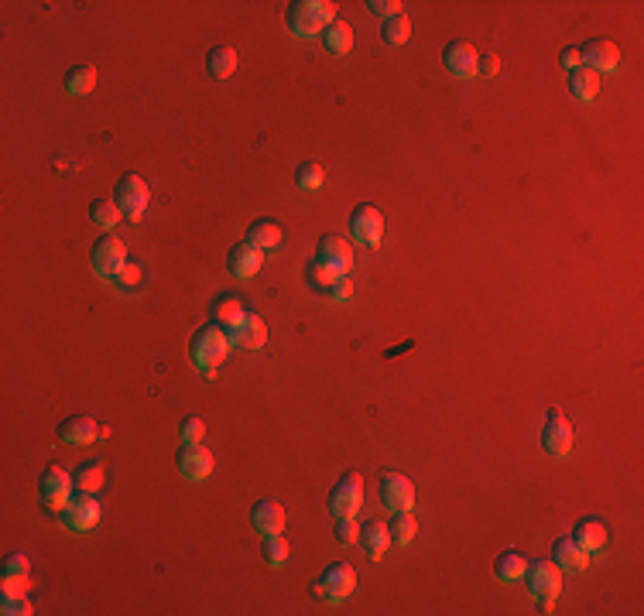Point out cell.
<instances>
[{"instance_id": "6da1fadb", "label": "cell", "mask_w": 644, "mask_h": 616, "mask_svg": "<svg viewBox=\"0 0 644 616\" xmlns=\"http://www.w3.org/2000/svg\"><path fill=\"white\" fill-rule=\"evenodd\" d=\"M230 336H227V329L210 322V326H202L199 332L193 336V364L199 366V373L202 377H216L219 373V366L227 364V353H230Z\"/></svg>"}, {"instance_id": "7a4b0ae2", "label": "cell", "mask_w": 644, "mask_h": 616, "mask_svg": "<svg viewBox=\"0 0 644 616\" xmlns=\"http://www.w3.org/2000/svg\"><path fill=\"white\" fill-rule=\"evenodd\" d=\"M336 21L332 0H292L288 4V28L295 38H322V31Z\"/></svg>"}, {"instance_id": "3957f363", "label": "cell", "mask_w": 644, "mask_h": 616, "mask_svg": "<svg viewBox=\"0 0 644 616\" xmlns=\"http://www.w3.org/2000/svg\"><path fill=\"white\" fill-rule=\"evenodd\" d=\"M525 582H528V593L538 599V610H542V613H552V599L559 596V589H562V569L552 559L528 561Z\"/></svg>"}, {"instance_id": "277c9868", "label": "cell", "mask_w": 644, "mask_h": 616, "mask_svg": "<svg viewBox=\"0 0 644 616\" xmlns=\"http://www.w3.org/2000/svg\"><path fill=\"white\" fill-rule=\"evenodd\" d=\"M99 518H103V503L97 500V493H86V490H76L73 500L59 510V520L65 524V531H79V535L93 531Z\"/></svg>"}, {"instance_id": "5b68a950", "label": "cell", "mask_w": 644, "mask_h": 616, "mask_svg": "<svg viewBox=\"0 0 644 616\" xmlns=\"http://www.w3.org/2000/svg\"><path fill=\"white\" fill-rule=\"evenodd\" d=\"M39 493H41L45 510H48V514H59L62 507L73 500V493H76V480H73V473H69L65 466H48V469L41 473Z\"/></svg>"}, {"instance_id": "8992f818", "label": "cell", "mask_w": 644, "mask_h": 616, "mask_svg": "<svg viewBox=\"0 0 644 616\" xmlns=\"http://www.w3.org/2000/svg\"><path fill=\"white\" fill-rule=\"evenodd\" d=\"M356 589V569L347 561H332L330 569L313 582L315 599H330V603H343Z\"/></svg>"}, {"instance_id": "52a82bcc", "label": "cell", "mask_w": 644, "mask_h": 616, "mask_svg": "<svg viewBox=\"0 0 644 616\" xmlns=\"http://www.w3.org/2000/svg\"><path fill=\"white\" fill-rule=\"evenodd\" d=\"M360 503H364V476L343 473L330 490V514L332 518H356Z\"/></svg>"}, {"instance_id": "ba28073f", "label": "cell", "mask_w": 644, "mask_h": 616, "mask_svg": "<svg viewBox=\"0 0 644 616\" xmlns=\"http://www.w3.org/2000/svg\"><path fill=\"white\" fill-rule=\"evenodd\" d=\"M148 199H151V192H148V182H144L141 175L127 172L117 182L114 202H117L120 212H124L131 223H141V219H144V212H148Z\"/></svg>"}, {"instance_id": "9c48e42d", "label": "cell", "mask_w": 644, "mask_h": 616, "mask_svg": "<svg viewBox=\"0 0 644 616\" xmlns=\"http://www.w3.org/2000/svg\"><path fill=\"white\" fill-rule=\"evenodd\" d=\"M350 236L360 247H381V240H384V212L371 206V202L356 206L350 216Z\"/></svg>"}, {"instance_id": "30bf717a", "label": "cell", "mask_w": 644, "mask_h": 616, "mask_svg": "<svg viewBox=\"0 0 644 616\" xmlns=\"http://www.w3.org/2000/svg\"><path fill=\"white\" fill-rule=\"evenodd\" d=\"M572 439H576V435H572V422H569L559 407H552L548 418L542 422V449H545L548 456L562 459V456L572 452Z\"/></svg>"}, {"instance_id": "8fae6325", "label": "cell", "mask_w": 644, "mask_h": 616, "mask_svg": "<svg viewBox=\"0 0 644 616\" xmlns=\"http://www.w3.org/2000/svg\"><path fill=\"white\" fill-rule=\"evenodd\" d=\"M90 261H93V270H97L99 278H114V274L127 264V247H124L120 236L103 233L97 244H93V251H90Z\"/></svg>"}, {"instance_id": "7c38bea8", "label": "cell", "mask_w": 644, "mask_h": 616, "mask_svg": "<svg viewBox=\"0 0 644 616\" xmlns=\"http://www.w3.org/2000/svg\"><path fill=\"white\" fill-rule=\"evenodd\" d=\"M176 466L189 483H202L213 473L216 462H213V452L202 442H182V449H178V456H176Z\"/></svg>"}, {"instance_id": "4fadbf2b", "label": "cell", "mask_w": 644, "mask_h": 616, "mask_svg": "<svg viewBox=\"0 0 644 616\" xmlns=\"http://www.w3.org/2000/svg\"><path fill=\"white\" fill-rule=\"evenodd\" d=\"M227 336H230L234 349H261L268 346V322L257 312H247L240 322L227 326Z\"/></svg>"}, {"instance_id": "5bb4252c", "label": "cell", "mask_w": 644, "mask_h": 616, "mask_svg": "<svg viewBox=\"0 0 644 616\" xmlns=\"http://www.w3.org/2000/svg\"><path fill=\"white\" fill-rule=\"evenodd\" d=\"M315 261L330 264V268L339 270V274H350L353 270L350 240H347V236H339V233H326V236L319 240V247H315Z\"/></svg>"}, {"instance_id": "9a60e30c", "label": "cell", "mask_w": 644, "mask_h": 616, "mask_svg": "<svg viewBox=\"0 0 644 616\" xmlns=\"http://www.w3.org/2000/svg\"><path fill=\"white\" fill-rule=\"evenodd\" d=\"M381 503L388 510H411L415 503V483L405 473H384L381 476Z\"/></svg>"}, {"instance_id": "2e32d148", "label": "cell", "mask_w": 644, "mask_h": 616, "mask_svg": "<svg viewBox=\"0 0 644 616\" xmlns=\"http://www.w3.org/2000/svg\"><path fill=\"white\" fill-rule=\"evenodd\" d=\"M442 62H446V73L456 79H473L477 76V65H480V52L469 45V41H450L446 52H442Z\"/></svg>"}, {"instance_id": "e0dca14e", "label": "cell", "mask_w": 644, "mask_h": 616, "mask_svg": "<svg viewBox=\"0 0 644 616\" xmlns=\"http://www.w3.org/2000/svg\"><path fill=\"white\" fill-rule=\"evenodd\" d=\"M580 56H583L586 69H593L597 76H604V73H614V69H617V62H621V48H617L614 41H606V38H593L580 48Z\"/></svg>"}, {"instance_id": "ac0fdd59", "label": "cell", "mask_w": 644, "mask_h": 616, "mask_svg": "<svg viewBox=\"0 0 644 616\" xmlns=\"http://www.w3.org/2000/svg\"><path fill=\"white\" fill-rule=\"evenodd\" d=\"M247 312H254L251 308V302L244 298V295H236V291H223V295H216L213 305H210V315H213L216 326H234V322H240Z\"/></svg>"}, {"instance_id": "d6986e66", "label": "cell", "mask_w": 644, "mask_h": 616, "mask_svg": "<svg viewBox=\"0 0 644 616\" xmlns=\"http://www.w3.org/2000/svg\"><path fill=\"white\" fill-rule=\"evenodd\" d=\"M569 538L576 541L583 552L597 555V552H604L606 544H610V531H606L604 518H583L576 527H572V535H569Z\"/></svg>"}, {"instance_id": "ffe728a7", "label": "cell", "mask_w": 644, "mask_h": 616, "mask_svg": "<svg viewBox=\"0 0 644 616\" xmlns=\"http://www.w3.org/2000/svg\"><path fill=\"white\" fill-rule=\"evenodd\" d=\"M261 264H264V251H257L254 244H247V240L230 247V253H227V268H230V274L240 278V281L254 278L257 270H261Z\"/></svg>"}, {"instance_id": "44dd1931", "label": "cell", "mask_w": 644, "mask_h": 616, "mask_svg": "<svg viewBox=\"0 0 644 616\" xmlns=\"http://www.w3.org/2000/svg\"><path fill=\"white\" fill-rule=\"evenodd\" d=\"M552 561L562 569V576H576V572H583L586 565H589V552H583L580 544L572 538H559L552 544Z\"/></svg>"}, {"instance_id": "7402d4cb", "label": "cell", "mask_w": 644, "mask_h": 616, "mask_svg": "<svg viewBox=\"0 0 644 616\" xmlns=\"http://www.w3.org/2000/svg\"><path fill=\"white\" fill-rule=\"evenodd\" d=\"M251 524L254 531L264 538V535H281L285 527V507L278 500H257L254 510H251Z\"/></svg>"}, {"instance_id": "603a6c76", "label": "cell", "mask_w": 644, "mask_h": 616, "mask_svg": "<svg viewBox=\"0 0 644 616\" xmlns=\"http://www.w3.org/2000/svg\"><path fill=\"white\" fill-rule=\"evenodd\" d=\"M360 548L367 552V559H384L391 548V531H388V520H367L364 527H360Z\"/></svg>"}, {"instance_id": "cb8c5ba5", "label": "cell", "mask_w": 644, "mask_h": 616, "mask_svg": "<svg viewBox=\"0 0 644 616\" xmlns=\"http://www.w3.org/2000/svg\"><path fill=\"white\" fill-rule=\"evenodd\" d=\"M99 435V424L90 415H73L59 424V439L65 445H90Z\"/></svg>"}, {"instance_id": "d4e9b609", "label": "cell", "mask_w": 644, "mask_h": 616, "mask_svg": "<svg viewBox=\"0 0 644 616\" xmlns=\"http://www.w3.org/2000/svg\"><path fill=\"white\" fill-rule=\"evenodd\" d=\"M247 244H254L257 251L271 253L285 244V230H281L278 219H257V223H251V230H247Z\"/></svg>"}, {"instance_id": "484cf974", "label": "cell", "mask_w": 644, "mask_h": 616, "mask_svg": "<svg viewBox=\"0 0 644 616\" xmlns=\"http://www.w3.org/2000/svg\"><path fill=\"white\" fill-rule=\"evenodd\" d=\"M97 65H90V62H82V65H73L69 73H65V93L69 97H90L93 90H97Z\"/></svg>"}, {"instance_id": "4316f807", "label": "cell", "mask_w": 644, "mask_h": 616, "mask_svg": "<svg viewBox=\"0 0 644 616\" xmlns=\"http://www.w3.org/2000/svg\"><path fill=\"white\" fill-rule=\"evenodd\" d=\"M525 569H528V559L518 548L501 552L497 561H494V576L501 578V582H521V578H525Z\"/></svg>"}, {"instance_id": "83f0119b", "label": "cell", "mask_w": 644, "mask_h": 616, "mask_svg": "<svg viewBox=\"0 0 644 616\" xmlns=\"http://www.w3.org/2000/svg\"><path fill=\"white\" fill-rule=\"evenodd\" d=\"M569 93L580 99V103H593L597 93H600V76L593 69L580 65L576 73H569Z\"/></svg>"}, {"instance_id": "f1b7e54d", "label": "cell", "mask_w": 644, "mask_h": 616, "mask_svg": "<svg viewBox=\"0 0 644 616\" xmlns=\"http://www.w3.org/2000/svg\"><path fill=\"white\" fill-rule=\"evenodd\" d=\"M236 48L230 45H213L210 48V56H206V69H210V76L213 79H230L236 73Z\"/></svg>"}, {"instance_id": "f546056e", "label": "cell", "mask_w": 644, "mask_h": 616, "mask_svg": "<svg viewBox=\"0 0 644 616\" xmlns=\"http://www.w3.org/2000/svg\"><path fill=\"white\" fill-rule=\"evenodd\" d=\"M322 45H326V52L330 56H350L353 48V28L347 24V21H332L330 28L322 31Z\"/></svg>"}, {"instance_id": "4dcf8cb0", "label": "cell", "mask_w": 644, "mask_h": 616, "mask_svg": "<svg viewBox=\"0 0 644 616\" xmlns=\"http://www.w3.org/2000/svg\"><path fill=\"white\" fill-rule=\"evenodd\" d=\"M388 531H391V544L405 548V544H411V541H415L418 520H415V514H411V510H391Z\"/></svg>"}, {"instance_id": "1f68e13d", "label": "cell", "mask_w": 644, "mask_h": 616, "mask_svg": "<svg viewBox=\"0 0 644 616\" xmlns=\"http://www.w3.org/2000/svg\"><path fill=\"white\" fill-rule=\"evenodd\" d=\"M73 480H76V490L97 493V490H103V483H107V466H103V459L82 462V466H76Z\"/></svg>"}, {"instance_id": "d6a6232c", "label": "cell", "mask_w": 644, "mask_h": 616, "mask_svg": "<svg viewBox=\"0 0 644 616\" xmlns=\"http://www.w3.org/2000/svg\"><path fill=\"white\" fill-rule=\"evenodd\" d=\"M381 35L388 41L391 48H401V45H408L411 38V18L401 11V14H394V18L384 21V28H381Z\"/></svg>"}, {"instance_id": "836d02e7", "label": "cell", "mask_w": 644, "mask_h": 616, "mask_svg": "<svg viewBox=\"0 0 644 616\" xmlns=\"http://www.w3.org/2000/svg\"><path fill=\"white\" fill-rule=\"evenodd\" d=\"M90 219H93L97 227H103V230H114L120 219H124V212H120V206L114 199H97V202L90 206Z\"/></svg>"}, {"instance_id": "e575fe53", "label": "cell", "mask_w": 644, "mask_h": 616, "mask_svg": "<svg viewBox=\"0 0 644 616\" xmlns=\"http://www.w3.org/2000/svg\"><path fill=\"white\" fill-rule=\"evenodd\" d=\"M339 278H343V274H339V270H332L330 264H322V261H313V264L305 268V281H309L315 291H322V295H326V291H330Z\"/></svg>"}, {"instance_id": "d590c367", "label": "cell", "mask_w": 644, "mask_h": 616, "mask_svg": "<svg viewBox=\"0 0 644 616\" xmlns=\"http://www.w3.org/2000/svg\"><path fill=\"white\" fill-rule=\"evenodd\" d=\"M322 182H326V168H322L319 161H305V165H298V172H295V185H298L302 192H315V189H322Z\"/></svg>"}, {"instance_id": "8d00e7d4", "label": "cell", "mask_w": 644, "mask_h": 616, "mask_svg": "<svg viewBox=\"0 0 644 616\" xmlns=\"http://www.w3.org/2000/svg\"><path fill=\"white\" fill-rule=\"evenodd\" d=\"M261 559L268 561L271 569L285 565V561H288V538H285V535H264V544H261Z\"/></svg>"}, {"instance_id": "74e56055", "label": "cell", "mask_w": 644, "mask_h": 616, "mask_svg": "<svg viewBox=\"0 0 644 616\" xmlns=\"http://www.w3.org/2000/svg\"><path fill=\"white\" fill-rule=\"evenodd\" d=\"M110 281H114L120 291H141V285H144V268H141L137 261H127Z\"/></svg>"}, {"instance_id": "f35d334b", "label": "cell", "mask_w": 644, "mask_h": 616, "mask_svg": "<svg viewBox=\"0 0 644 616\" xmlns=\"http://www.w3.org/2000/svg\"><path fill=\"white\" fill-rule=\"evenodd\" d=\"M0 613L4 616H31L35 613V606H31L28 593H24V596H0Z\"/></svg>"}, {"instance_id": "ab89813d", "label": "cell", "mask_w": 644, "mask_h": 616, "mask_svg": "<svg viewBox=\"0 0 644 616\" xmlns=\"http://www.w3.org/2000/svg\"><path fill=\"white\" fill-rule=\"evenodd\" d=\"M332 535L339 544H353V541H360V524H356V518H336Z\"/></svg>"}, {"instance_id": "60d3db41", "label": "cell", "mask_w": 644, "mask_h": 616, "mask_svg": "<svg viewBox=\"0 0 644 616\" xmlns=\"http://www.w3.org/2000/svg\"><path fill=\"white\" fill-rule=\"evenodd\" d=\"M28 572H31V561L24 552H11L0 565V576H28Z\"/></svg>"}, {"instance_id": "b9f144b4", "label": "cell", "mask_w": 644, "mask_h": 616, "mask_svg": "<svg viewBox=\"0 0 644 616\" xmlns=\"http://www.w3.org/2000/svg\"><path fill=\"white\" fill-rule=\"evenodd\" d=\"M178 435H182V442H202L206 422L195 418V415H189V418H182V424H178Z\"/></svg>"}, {"instance_id": "7bdbcfd3", "label": "cell", "mask_w": 644, "mask_h": 616, "mask_svg": "<svg viewBox=\"0 0 644 616\" xmlns=\"http://www.w3.org/2000/svg\"><path fill=\"white\" fill-rule=\"evenodd\" d=\"M31 589V576H0V596H24Z\"/></svg>"}, {"instance_id": "ee69618b", "label": "cell", "mask_w": 644, "mask_h": 616, "mask_svg": "<svg viewBox=\"0 0 644 616\" xmlns=\"http://www.w3.org/2000/svg\"><path fill=\"white\" fill-rule=\"evenodd\" d=\"M367 11H371L374 18H394V14H401V4L398 0H367Z\"/></svg>"}, {"instance_id": "f6af8a7d", "label": "cell", "mask_w": 644, "mask_h": 616, "mask_svg": "<svg viewBox=\"0 0 644 616\" xmlns=\"http://www.w3.org/2000/svg\"><path fill=\"white\" fill-rule=\"evenodd\" d=\"M326 298H330V302H350L353 298V278L350 274H343V278H339V281L326 291Z\"/></svg>"}, {"instance_id": "bcb514c9", "label": "cell", "mask_w": 644, "mask_h": 616, "mask_svg": "<svg viewBox=\"0 0 644 616\" xmlns=\"http://www.w3.org/2000/svg\"><path fill=\"white\" fill-rule=\"evenodd\" d=\"M559 62H562V69H569V73H576V69L583 65V56H580V48H576V45H569V48H562V56H559Z\"/></svg>"}, {"instance_id": "7dc6e473", "label": "cell", "mask_w": 644, "mask_h": 616, "mask_svg": "<svg viewBox=\"0 0 644 616\" xmlns=\"http://www.w3.org/2000/svg\"><path fill=\"white\" fill-rule=\"evenodd\" d=\"M497 69H501V58L487 56V58H480V65H477V76H497Z\"/></svg>"}]
</instances>
